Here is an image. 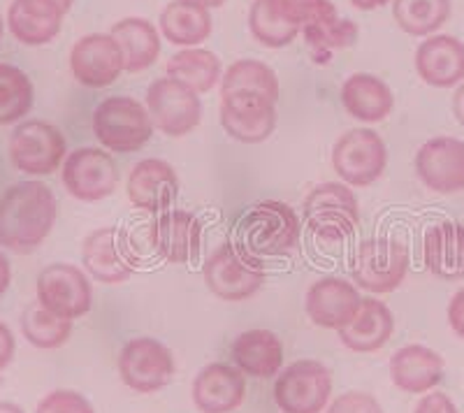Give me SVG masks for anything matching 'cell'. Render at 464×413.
<instances>
[{
	"instance_id": "1",
	"label": "cell",
	"mask_w": 464,
	"mask_h": 413,
	"mask_svg": "<svg viewBox=\"0 0 464 413\" xmlns=\"http://www.w3.org/2000/svg\"><path fill=\"white\" fill-rule=\"evenodd\" d=\"M58 216L56 196L43 181H19L0 197V246L33 254L52 233Z\"/></svg>"
},
{
	"instance_id": "2",
	"label": "cell",
	"mask_w": 464,
	"mask_h": 413,
	"mask_svg": "<svg viewBox=\"0 0 464 413\" xmlns=\"http://www.w3.org/2000/svg\"><path fill=\"white\" fill-rule=\"evenodd\" d=\"M265 263L244 242H223L202 263V279L218 300L244 303L263 288Z\"/></svg>"
},
{
	"instance_id": "3",
	"label": "cell",
	"mask_w": 464,
	"mask_h": 413,
	"mask_svg": "<svg viewBox=\"0 0 464 413\" xmlns=\"http://www.w3.org/2000/svg\"><path fill=\"white\" fill-rule=\"evenodd\" d=\"M302 218L316 242L343 244L360 223L358 197L343 181H325L304 197Z\"/></svg>"
},
{
	"instance_id": "4",
	"label": "cell",
	"mask_w": 464,
	"mask_h": 413,
	"mask_svg": "<svg viewBox=\"0 0 464 413\" xmlns=\"http://www.w3.org/2000/svg\"><path fill=\"white\" fill-rule=\"evenodd\" d=\"M302 223L297 212L281 200H265L242 221V242L258 258H281L297 249Z\"/></svg>"
},
{
	"instance_id": "5",
	"label": "cell",
	"mask_w": 464,
	"mask_h": 413,
	"mask_svg": "<svg viewBox=\"0 0 464 413\" xmlns=\"http://www.w3.org/2000/svg\"><path fill=\"white\" fill-rule=\"evenodd\" d=\"M93 135L107 151L132 154L151 139V114L130 96L105 98L93 111Z\"/></svg>"
},
{
	"instance_id": "6",
	"label": "cell",
	"mask_w": 464,
	"mask_h": 413,
	"mask_svg": "<svg viewBox=\"0 0 464 413\" xmlns=\"http://www.w3.org/2000/svg\"><path fill=\"white\" fill-rule=\"evenodd\" d=\"M409 265H411L409 246L401 239L381 235L360 244L351 260V276L355 286L362 291L383 295L401 286Z\"/></svg>"
},
{
	"instance_id": "7",
	"label": "cell",
	"mask_w": 464,
	"mask_h": 413,
	"mask_svg": "<svg viewBox=\"0 0 464 413\" xmlns=\"http://www.w3.org/2000/svg\"><path fill=\"white\" fill-rule=\"evenodd\" d=\"M82 263L95 281L114 286V283L128 281L138 272L140 254L126 228L107 226V228L93 230L84 239Z\"/></svg>"
},
{
	"instance_id": "8",
	"label": "cell",
	"mask_w": 464,
	"mask_h": 413,
	"mask_svg": "<svg viewBox=\"0 0 464 413\" xmlns=\"http://www.w3.org/2000/svg\"><path fill=\"white\" fill-rule=\"evenodd\" d=\"M147 110L153 128L168 138H184L202 121L200 93L174 77H159L149 84Z\"/></svg>"
},
{
	"instance_id": "9",
	"label": "cell",
	"mask_w": 464,
	"mask_h": 413,
	"mask_svg": "<svg viewBox=\"0 0 464 413\" xmlns=\"http://www.w3.org/2000/svg\"><path fill=\"white\" fill-rule=\"evenodd\" d=\"M333 398V374L321 360H297L276 374L275 402L281 413H321Z\"/></svg>"
},
{
	"instance_id": "10",
	"label": "cell",
	"mask_w": 464,
	"mask_h": 413,
	"mask_svg": "<svg viewBox=\"0 0 464 413\" xmlns=\"http://www.w3.org/2000/svg\"><path fill=\"white\" fill-rule=\"evenodd\" d=\"M388 165L383 138L372 128H353L333 147V168L339 179L355 188H364L381 179Z\"/></svg>"
},
{
	"instance_id": "11",
	"label": "cell",
	"mask_w": 464,
	"mask_h": 413,
	"mask_svg": "<svg viewBox=\"0 0 464 413\" xmlns=\"http://www.w3.org/2000/svg\"><path fill=\"white\" fill-rule=\"evenodd\" d=\"M119 374L130 390L153 395L174 381L177 362L163 341L153 337H135L119 353Z\"/></svg>"
},
{
	"instance_id": "12",
	"label": "cell",
	"mask_w": 464,
	"mask_h": 413,
	"mask_svg": "<svg viewBox=\"0 0 464 413\" xmlns=\"http://www.w3.org/2000/svg\"><path fill=\"white\" fill-rule=\"evenodd\" d=\"M68 151L63 133L40 119L24 121L10 135V160L24 175L47 177L61 168Z\"/></svg>"
},
{
	"instance_id": "13",
	"label": "cell",
	"mask_w": 464,
	"mask_h": 413,
	"mask_svg": "<svg viewBox=\"0 0 464 413\" xmlns=\"http://www.w3.org/2000/svg\"><path fill=\"white\" fill-rule=\"evenodd\" d=\"M37 303L58 316L74 321L93 307V286L80 267L52 263L37 276Z\"/></svg>"
},
{
	"instance_id": "14",
	"label": "cell",
	"mask_w": 464,
	"mask_h": 413,
	"mask_svg": "<svg viewBox=\"0 0 464 413\" xmlns=\"http://www.w3.org/2000/svg\"><path fill=\"white\" fill-rule=\"evenodd\" d=\"M63 186L82 202L105 200L119 186V165L110 151L95 147L77 149L63 163Z\"/></svg>"
},
{
	"instance_id": "15",
	"label": "cell",
	"mask_w": 464,
	"mask_h": 413,
	"mask_svg": "<svg viewBox=\"0 0 464 413\" xmlns=\"http://www.w3.org/2000/svg\"><path fill=\"white\" fill-rule=\"evenodd\" d=\"M227 138L242 144H260L272 138L276 128V102L258 93H226L218 110Z\"/></svg>"
},
{
	"instance_id": "16",
	"label": "cell",
	"mask_w": 464,
	"mask_h": 413,
	"mask_svg": "<svg viewBox=\"0 0 464 413\" xmlns=\"http://www.w3.org/2000/svg\"><path fill=\"white\" fill-rule=\"evenodd\" d=\"M70 70L80 84L105 89L126 72L123 52L111 33H89L74 43L70 52Z\"/></svg>"
},
{
	"instance_id": "17",
	"label": "cell",
	"mask_w": 464,
	"mask_h": 413,
	"mask_svg": "<svg viewBox=\"0 0 464 413\" xmlns=\"http://www.w3.org/2000/svg\"><path fill=\"white\" fill-rule=\"evenodd\" d=\"M416 175L432 193L464 191V142L449 135L428 139L416 154Z\"/></svg>"
},
{
	"instance_id": "18",
	"label": "cell",
	"mask_w": 464,
	"mask_h": 413,
	"mask_svg": "<svg viewBox=\"0 0 464 413\" xmlns=\"http://www.w3.org/2000/svg\"><path fill=\"white\" fill-rule=\"evenodd\" d=\"M362 297L353 281L342 276H321L306 291L304 309L312 323L325 330H343L358 313Z\"/></svg>"
},
{
	"instance_id": "19",
	"label": "cell",
	"mask_w": 464,
	"mask_h": 413,
	"mask_svg": "<svg viewBox=\"0 0 464 413\" xmlns=\"http://www.w3.org/2000/svg\"><path fill=\"white\" fill-rule=\"evenodd\" d=\"M149 242L169 265H184L200 255L202 221L188 209H168L149 228Z\"/></svg>"
},
{
	"instance_id": "20",
	"label": "cell",
	"mask_w": 464,
	"mask_h": 413,
	"mask_svg": "<svg viewBox=\"0 0 464 413\" xmlns=\"http://www.w3.org/2000/svg\"><path fill=\"white\" fill-rule=\"evenodd\" d=\"M416 72L432 89H453L464 82V43L455 35L434 33L416 49Z\"/></svg>"
},
{
	"instance_id": "21",
	"label": "cell",
	"mask_w": 464,
	"mask_h": 413,
	"mask_svg": "<svg viewBox=\"0 0 464 413\" xmlns=\"http://www.w3.org/2000/svg\"><path fill=\"white\" fill-rule=\"evenodd\" d=\"M126 191L138 209L149 214H163L179 197V177L165 160L144 158L128 175Z\"/></svg>"
},
{
	"instance_id": "22",
	"label": "cell",
	"mask_w": 464,
	"mask_h": 413,
	"mask_svg": "<svg viewBox=\"0 0 464 413\" xmlns=\"http://www.w3.org/2000/svg\"><path fill=\"white\" fill-rule=\"evenodd\" d=\"M190 392L200 413H230L246 398V379L235 365L211 362L198 371Z\"/></svg>"
},
{
	"instance_id": "23",
	"label": "cell",
	"mask_w": 464,
	"mask_h": 413,
	"mask_svg": "<svg viewBox=\"0 0 464 413\" xmlns=\"http://www.w3.org/2000/svg\"><path fill=\"white\" fill-rule=\"evenodd\" d=\"M391 379L395 388L409 395H425L434 390L443 381L446 362L441 355L430 346L409 344L395 351V355L388 362Z\"/></svg>"
},
{
	"instance_id": "24",
	"label": "cell",
	"mask_w": 464,
	"mask_h": 413,
	"mask_svg": "<svg viewBox=\"0 0 464 413\" xmlns=\"http://www.w3.org/2000/svg\"><path fill=\"white\" fill-rule=\"evenodd\" d=\"M422 263L430 274L443 281L464 279V226L439 221L425 230Z\"/></svg>"
},
{
	"instance_id": "25",
	"label": "cell",
	"mask_w": 464,
	"mask_h": 413,
	"mask_svg": "<svg viewBox=\"0 0 464 413\" xmlns=\"http://www.w3.org/2000/svg\"><path fill=\"white\" fill-rule=\"evenodd\" d=\"M342 105L348 117L362 123H379L391 117L395 107L392 89L372 72H355L342 84Z\"/></svg>"
},
{
	"instance_id": "26",
	"label": "cell",
	"mask_w": 464,
	"mask_h": 413,
	"mask_svg": "<svg viewBox=\"0 0 464 413\" xmlns=\"http://www.w3.org/2000/svg\"><path fill=\"white\" fill-rule=\"evenodd\" d=\"M392 332H395V316L391 307L376 297H362L353 321L339 330V340L355 353H374L391 341Z\"/></svg>"
},
{
	"instance_id": "27",
	"label": "cell",
	"mask_w": 464,
	"mask_h": 413,
	"mask_svg": "<svg viewBox=\"0 0 464 413\" xmlns=\"http://www.w3.org/2000/svg\"><path fill=\"white\" fill-rule=\"evenodd\" d=\"M232 362L251 379H272L284 367V344L272 330H246L232 341Z\"/></svg>"
},
{
	"instance_id": "28",
	"label": "cell",
	"mask_w": 464,
	"mask_h": 413,
	"mask_svg": "<svg viewBox=\"0 0 464 413\" xmlns=\"http://www.w3.org/2000/svg\"><path fill=\"white\" fill-rule=\"evenodd\" d=\"M110 33L121 47L126 72H142L159 61L160 33L144 16H126Z\"/></svg>"
},
{
	"instance_id": "29",
	"label": "cell",
	"mask_w": 464,
	"mask_h": 413,
	"mask_svg": "<svg viewBox=\"0 0 464 413\" xmlns=\"http://www.w3.org/2000/svg\"><path fill=\"white\" fill-rule=\"evenodd\" d=\"M159 24L165 40L184 49L202 44L205 40H209L211 31H214L209 10L181 3V0H172L163 7Z\"/></svg>"
},
{
	"instance_id": "30",
	"label": "cell",
	"mask_w": 464,
	"mask_h": 413,
	"mask_svg": "<svg viewBox=\"0 0 464 413\" xmlns=\"http://www.w3.org/2000/svg\"><path fill=\"white\" fill-rule=\"evenodd\" d=\"M168 77L184 82L198 93H207L221 82L223 65L217 53L202 47L181 49L168 61Z\"/></svg>"
},
{
	"instance_id": "31",
	"label": "cell",
	"mask_w": 464,
	"mask_h": 413,
	"mask_svg": "<svg viewBox=\"0 0 464 413\" xmlns=\"http://www.w3.org/2000/svg\"><path fill=\"white\" fill-rule=\"evenodd\" d=\"M226 93H258L272 102H279V77L263 61L239 59L221 77V96Z\"/></svg>"
},
{
	"instance_id": "32",
	"label": "cell",
	"mask_w": 464,
	"mask_h": 413,
	"mask_svg": "<svg viewBox=\"0 0 464 413\" xmlns=\"http://www.w3.org/2000/svg\"><path fill=\"white\" fill-rule=\"evenodd\" d=\"M450 0H392V19L413 37H430L450 19Z\"/></svg>"
},
{
	"instance_id": "33",
	"label": "cell",
	"mask_w": 464,
	"mask_h": 413,
	"mask_svg": "<svg viewBox=\"0 0 464 413\" xmlns=\"http://www.w3.org/2000/svg\"><path fill=\"white\" fill-rule=\"evenodd\" d=\"M248 31L269 49L288 47L300 35V28L293 26L281 12L279 0H254L248 10Z\"/></svg>"
},
{
	"instance_id": "34",
	"label": "cell",
	"mask_w": 464,
	"mask_h": 413,
	"mask_svg": "<svg viewBox=\"0 0 464 413\" xmlns=\"http://www.w3.org/2000/svg\"><path fill=\"white\" fill-rule=\"evenodd\" d=\"M22 332L35 349H58L70 340L72 321L49 312L40 303H33L22 313Z\"/></svg>"
},
{
	"instance_id": "35",
	"label": "cell",
	"mask_w": 464,
	"mask_h": 413,
	"mask_svg": "<svg viewBox=\"0 0 464 413\" xmlns=\"http://www.w3.org/2000/svg\"><path fill=\"white\" fill-rule=\"evenodd\" d=\"M31 80L24 70L0 63V126H10L24 119L33 107Z\"/></svg>"
},
{
	"instance_id": "36",
	"label": "cell",
	"mask_w": 464,
	"mask_h": 413,
	"mask_svg": "<svg viewBox=\"0 0 464 413\" xmlns=\"http://www.w3.org/2000/svg\"><path fill=\"white\" fill-rule=\"evenodd\" d=\"M358 35V26L346 16H334L330 22L316 24V26H309L302 31L304 43L309 44V49L316 56H327V53L337 52V49L351 47V44H355Z\"/></svg>"
},
{
	"instance_id": "37",
	"label": "cell",
	"mask_w": 464,
	"mask_h": 413,
	"mask_svg": "<svg viewBox=\"0 0 464 413\" xmlns=\"http://www.w3.org/2000/svg\"><path fill=\"white\" fill-rule=\"evenodd\" d=\"M7 26H10L12 35L22 44L43 47V44H49L61 33L63 22H58V19H43V16L31 14L22 5L12 3L10 12H7Z\"/></svg>"
},
{
	"instance_id": "38",
	"label": "cell",
	"mask_w": 464,
	"mask_h": 413,
	"mask_svg": "<svg viewBox=\"0 0 464 413\" xmlns=\"http://www.w3.org/2000/svg\"><path fill=\"white\" fill-rule=\"evenodd\" d=\"M279 7L285 19L295 28H300V33L304 28L339 16L337 7L330 0H279Z\"/></svg>"
},
{
	"instance_id": "39",
	"label": "cell",
	"mask_w": 464,
	"mask_h": 413,
	"mask_svg": "<svg viewBox=\"0 0 464 413\" xmlns=\"http://www.w3.org/2000/svg\"><path fill=\"white\" fill-rule=\"evenodd\" d=\"M35 413H95L89 399L74 390H53L37 404Z\"/></svg>"
},
{
	"instance_id": "40",
	"label": "cell",
	"mask_w": 464,
	"mask_h": 413,
	"mask_svg": "<svg viewBox=\"0 0 464 413\" xmlns=\"http://www.w3.org/2000/svg\"><path fill=\"white\" fill-rule=\"evenodd\" d=\"M325 413H383V407L372 392L348 390L327 404Z\"/></svg>"
},
{
	"instance_id": "41",
	"label": "cell",
	"mask_w": 464,
	"mask_h": 413,
	"mask_svg": "<svg viewBox=\"0 0 464 413\" xmlns=\"http://www.w3.org/2000/svg\"><path fill=\"white\" fill-rule=\"evenodd\" d=\"M16 5H22L24 10L31 12L43 19H58L63 22V16L68 14L74 0H14Z\"/></svg>"
},
{
	"instance_id": "42",
	"label": "cell",
	"mask_w": 464,
	"mask_h": 413,
	"mask_svg": "<svg viewBox=\"0 0 464 413\" xmlns=\"http://www.w3.org/2000/svg\"><path fill=\"white\" fill-rule=\"evenodd\" d=\"M413 413H459L458 404L446 395V392H425L420 402L416 404Z\"/></svg>"
},
{
	"instance_id": "43",
	"label": "cell",
	"mask_w": 464,
	"mask_h": 413,
	"mask_svg": "<svg viewBox=\"0 0 464 413\" xmlns=\"http://www.w3.org/2000/svg\"><path fill=\"white\" fill-rule=\"evenodd\" d=\"M449 325L459 340H464V288H459L449 303Z\"/></svg>"
},
{
	"instance_id": "44",
	"label": "cell",
	"mask_w": 464,
	"mask_h": 413,
	"mask_svg": "<svg viewBox=\"0 0 464 413\" xmlns=\"http://www.w3.org/2000/svg\"><path fill=\"white\" fill-rule=\"evenodd\" d=\"M14 355V337L5 323H0V370H5Z\"/></svg>"
},
{
	"instance_id": "45",
	"label": "cell",
	"mask_w": 464,
	"mask_h": 413,
	"mask_svg": "<svg viewBox=\"0 0 464 413\" xmlns=\"http://www.w3.org/2000/svg\"><path fill=\"white\" fill-rule=\"evenodd\" d=\"M10 279H12L10 260H7L5 254L0 251V295L7 291V286H10Z\"/></svg>"
},
{
	"instance_id": "46",
	"label": "cell",
	"mask_w": 464,
	"mask_h": 413,
	"mask_svg": "<svg viewBox=\"0 0 464 413\" xmlns=\"http://www.w3.org/2000/svg\"><path fill=\"white\" fill-rule=\"evenodd\" d=\"M453 114H455V119H458L459 126L464 128V82L458 86V91H455V96H453Z\"/></svg>"
},
{
	"instance_id": "47",
	"label": "cell",
	"mask_w": 464,
	"mask_h": 413,
	"mask_svg": "<svg viewBox=\"0 0 464 413\" xmlns=\"http://www.w3.org/2000/svg\"><path fill=\"white\" fill-rule=\"evenodd\" d=\"M351 3H353V7H358V10L372 12L379 10V7H385L388 3H392V0H351Z\"/></svg>"
},
{
	"instance_id": "48",
	"label": "cell",
	"mask_w": 464,
	"mask_h": 413,
	"mask_svg": "<svg viewBox=\"0 0 464 413\" xmlns=\"http://www.w3.org/2000/svg\"><path fill=\"white\" fill-rule=\"evenodd\" d=\"M181 3H190V5H200L205 10H217V7L226 5V0H181Z\"/></svg>"
},
{
	"instance_id": "49",
	"label": "cell",
	"mask_w": 464,
	"mask_h": 413,
	"mask_svg": "<svg viewBox=\"0 0 464 413\" xmlns=\"http://www.w3.org/2000/svg\"><path fill=\"white\" fill-rule=\"evenodd\" d=\"M0 413H24V408L14 402H0Z\"/></svg>"
},
{
	"instance_id": "50",
	"label": "cell",
	"mask_w": 464,
	"mask_h": 413,
	"mask_svg": "<svg viewBox=\"0 0 464 413\" xmlns=\"http://www.w3.org/2000/svg\"><path fill=\"white\" fill-rule=\"evenodd\" d=\"M0 37H3V16H0Z\"/></svg>"
}]
</instances>
